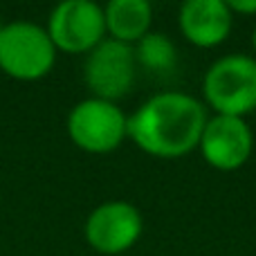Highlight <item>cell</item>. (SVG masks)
Returning a JSON list of instances; mask_svg holds the SVG:
<instances>
[{
	"label": "cell",
	"instance_id": "obj_13",
	"mask_svg": "<svg viewBox=\"0 0 256 256\" xmlns=\"http://www.w3.org/2000/svg\"><path fill=\"white\" fill-rule=\"evenodd\" d=\"M252 45H254V52H256V27H254V32H252Z\"/></svg>",
	"mask_w": 256,
	"mask_h": 256
},
{
	"label": "cell",
	"instance_id": "obj_9",
	"mask_svg": "<svg viewBox=\"0 0 256 256\" xmlns=\"http://www.w3.org/2000/svg\"><path fill=\"white\" fill-rule=\"evenodd\" d=\"M234 14L222 0H186L178 14L180 32L196 48H216L230 36Z\"/></svg>",
	"mask_w": 256,
	"mask_h": 256
},
{
	"label": "cell",
	"instance_id": "obj_4",
	"mask_svg": "<svg viewBox=\"0 0 256 256\" xmlns=\"http://www.w3.org/2000/svg\"><path fill=\"white\" fill-rule=\"evenodd\" d=\"M68 135L76 148L86 153H112L128 137V117L117 104L90 97L70 110Z\"/></svg>",
	"mask_w": 256,
	"mask_h": 256
},
{
	"label": "cell",
	"instance_id": "obj_1",
	"mask_svg": "<svg viewBox=\"0 0 256 256\" xmlns=\"http://www.w3.org/2000/svg\"><path fill=\"white\" fill-rule=\"evenodd\" d=\"M202 102L184 92H160L128 117V137L153 158H182L198 148L207 124Z\"/></svg>",
	"mask_w": 256,
	"mask_h": 256
},
{
	"label": "cell",
	"instance_id": "obj_5",
	"mask_svg": "<svg viewBox=\"0 0 256 256\" xmlns=\"http://www.w3.org/2000/svg\"><path fill=\"white\" fill-rule=\"evenodd\" d=\"M48 36L56 52L90 54L106 36L104 7L90 0H66L48 18Z\"/></svg>",
	"mask_w": 256,
	"mask_h": 256
},
{
	"label": "cell",
	"instance_id": "obj_14",
	"mask_svg": "<svg viewBox=\"0 0 256 256\" xmlns=\"http://www.w3.org/2000/svg\"><path fill=\"white\" fill-rule=\"evenodd\" d=\"M0 30H2V22H0Z\"/></svg>",
	"mask_w": 256,
	"mask_h": 256
},
{
	"label": "cell",
	"instance_id": "obj_3",
	"mask_svg": "<svg viewBox=\"0 0 256 256\" xmlns=\"http://www.w3.org/2000/svg\"><path fill=\"white\" fill-rule=\"evenodd\" d=\"M56 48L48 30L34 22H9L0 30V70L18 81H38L52 72Z\"/></svg>",
	"mask_w": 256,
	"mask_h": 256
},
{
	"label": "cell",
	"instance_id": "obj_10",
	"mask_svg": "<svg viewBox=\"0 0 256 256\" xmlns=\"http://www.w3.org/2000/svg\"><path fill=\"white\" fill-rule=\"evenodd\" d=\"M106 32L112 40L120 43H137L150 32L153 9L146 0H110L104 7Z\"/></svg>",
	"mask_w": 256,
	"mask_h": 256
},
{
	"label": "cell",
	"instance_id": "obj_2",
	"mask_svg": "<svg viewBox=\"0 0 256 256\" xmlns=\"http://www.w3.org/2000/svg\"><path fill=\"white\" fill-rule=\"evenodd\" d=\"M202 92L216 115L240 117L256 108V58L248 54H227L207 70Z\"/></svg>",
	"mask_w": 256,
	"mask_h": 256
},
{
	"label": "cell",
	"instance_id": "obj_11",
	"mask_svg": "<svg viewBox=\"0 0 256 256\" xmlns=\"http://www.w3.org/2000/svg\"><path fill=\"white\" fill-rule=\"evenodd\" d=\"M135 61L144 70L153 72V74H171L176 72L178 66V52L176 45L168 36L160 34V32H148L142 40H137Z\"/></svg>",
	"mask_w": 256,
	"mask_h": 256
},
{
	"label": "cell",
	"instance_id": "obj_12",
	"mask_svg": "<svg viewBox=\"0 0 256 256\" xmlns=\"http://www.w3.org/2000/svg\"><path fill=\"white\" fill-rule=\"evenodd\" d=\"M232 14H243V16H256V0H230L227 2Z\"/></svg>",
	"mask_w": 256,
	"mask_h": 256
},
{
	"label": "cell",
	"instance_id": "obj_7",
	"mask_svg": "<svg viewBox=\"0 0 256 256\" xmlns=\"http://www.w3.org/2000/svg\"><path fill=\"white\" fill-rule=\"evenodd\" d=\"M144 220L137 207L124 200H110L92 209L86 220V240L99 254H124L140 240Z\"/></svg>",
	"mask_w": 256,
	"mask_h": 256
},
{
	"label": "cell",
	"instance_id": "obj_6",
	"mask_svg": "<svg viewBox=\"0 0 256 256\" xmlns=\"http://www.w3.org/2000/svg\"><path fill=\"white\" fill-rule=\"evenodd\" d=\"M135 72L137 61L130 45L104 38L86 58L84 79L97 99L115 104L132 88Z\"/></svg>",
	"mask_w": 256,
	"mask_h": 256
},
{
	"label": "cell",
	"instance_id": "obj_8",
	"mask_svg": "<svg viewBox=\"0 0 256 256\" xmlns=\"http://www.w3.org/2000/svg\"><path fill=\"white\" fill-rule=\"evenodd\" d=\"M198 148L209 166L218 171H236L252 155L254 135L240 117L216 115L204 124Z\"/></svg>",
	"mask_w": 256,
	"mask_h": 256
}]
</instances>
